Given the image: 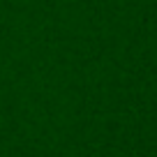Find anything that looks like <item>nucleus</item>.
<instances>
[]
</instances>
